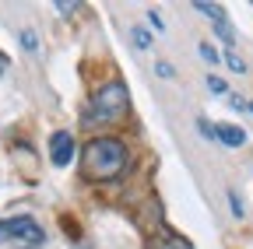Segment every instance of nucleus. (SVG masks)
<instances>
[{"mask_svg": "<svg viewBox=\"0 0 253 249\" xmlns=\"http://www.w3.org/2000/svg\"><path fill=\"white\" fill-rule=\"evenodd\" d=\"M126 169V144L120 137H95L81 151V172L91 182H106L116 179Z\"/></svg>", "mask_w": 253, "mask_h": 249, "instance_id": "f257e3e1", "label": "nucleus"}, {"mask_svg": "<svg viewBox=\"0 0 253 249\" xmlns=\"http://www.w3.org/2000/svg\"><path fill=\"white\" fill-rule=\"evenodd\" d=\"M126 109H130V95H126V84L123 81H109L102 84L99 91L91 95L81 123L84 127H106V123H116L126 116Z\"/></svg>", "mask_w": 253, "mask_h": 249, "instance_id": "f03ea898", "label": "nucleus"}, {"mask_svg": "<svg viewBox=\"0 0 253 249\" xmlns=\"http://www.w3.org/2000/svg\"><path fill=\"white\" fill-rule=\"evenodd\" d=\"M0 242H14L21 249H36L46 242V232L32 217H4L0 221Z\"/></svg>", "mask_w": 253, "mask_h": 249, "instance_id": "7ed1b4c3", "label": "nucleus"}, {"mask_svg": "<svg viewBox=\"0 0 253 249\" xmlns=\"http://www.w3.org/2000/svg\"><path fill=\"white\" fill-rule=\"evenodd\" d=\"M71 158H74V137L67 130H56L49 137V162L56 169H63V165H71Z\"/></svg>", "mask_w": 253, "mask_h": 249, "instance_id": "20e7f679", "label": "nucleus"}, {"mask_svg": "<svg viewBox=\"0 0 253 249\" xmlns=\"http://www.w3.org/2000/svg\"><path fill=\"white\" fill-rule=\"evenodd\" d=\"M214 141H221L225 147H243L246 144V130L232 127V123H218V127H214Z\"/></svg>", "mask_w": 253, "mask_h": 249, "instance_id": "39448f33", "label": "nucleus"}, {"mask_svg": "<svg viewBox=\"0 0 253 249\" xmlns=\"http://www.w3.org/2000/svg\"><path fill=\"white\" fill-rule=\"evenodd\" d=\"M214 32H218V39H221V42H229V46H232L236 32L229 28V21H225V18H218V21H214Z\"/></svg>", "mask_w": 253, "mask_h": 249, "instance_id": "423d86ee", "label": "nucleus"}, {"mask_svg": "<svg viewBox=\"0 0 253 249\" xmlns=\"http://www.w3.org/2000/svg\"><path fill=\"white\" fill-rule=\"evenodd\" d=\"M204 81H208V91H211V95H229V84L221 81V77L211 74V77H204Z\"/></svg>", "mask_w": 253, "mask_h": 249, "instance_id": "0eeeda50", "label": "nucleus"}, {"mask_svg": "<svg viewBox=\"0 0 253 249\" xmlns=\"http://www.w3.org/2000/svg\"><path fill=\"white\" fill-rule=\"evenodd\" d=\"M130 39H134V46H137V49H148V46H151V36L144 32V28H134Z\"/></svg>", "mask_w": 253, "mask_h": 249, "instance_id": "6e6552de", "label": "nucleus"}, {"mask_svg": "<svg viewBox=\"0 0 253 249\" xmlns=\"http://www.w3.org/2000/svg\"><path fill=\"white\" fill-rule=\"evenodd\" d=\"M21 46H25L28 53H36V49H39V39H36V32H28V28H25V32H21Z\"/></svg>", "mask_w": 253, "mask_h": 249, "instance_id": "1a4fd4ad", "label": "nucleus"}, {"mask_svg": "<svg viewBox=\"0 0 253 249\" xmlns=\"http://www.w3.org/2000/svg\"><path fill=\"white\" fill-rule=\"evenodd\" d=\"M204 60H208V64H218V53H214V46H208V42H201V49H197Z\"/></svg>", "mask_w": 253, "mask_h": 249, "instance_id": "9d476101", "label": "nucleus"}, {"mask_svg": "<svg viewBox=\"0 0 253 249\" xmlns=\"http://www.w3.org/2000/svg\"><path fill=\"white\" fill-rule=\"evenodd\" d=\"M225 64H229V67H232V71H239V74H243V71H246V64H243V60H239V56H236V53H225Z\"/></svg>", "mask_w": 253, "mask_h": 249, "instance_id": "9b49d317", "label": "nucleus"}, {"mask_svg": "<svg viewBox=\"0 0 253 249\" xmlns=\"http://www.w3.org/2000/svg\"><path fill=\"white\" fill-rule=\"evenodd\" d=\"M197 130H201L204 137H211V141H214V123H208V119H197Z\"/></svg>", "mask_w": 253, "mask_h": 249, "instance_id": "f8f14e48", "label": "nucleus"}, {"mask_svg": "<svg viewBox=\"0 0 253 249\" xmlns=\"http://www.w3.org/2000/svg\"><path fill=\"white\" fill-rule=\"evenodd\" d=\"M155 71H158V77H172V74H176V71H172V64H158Z\"/></svg>", "mask_w": 253, "mask_h": 249, "instance_id": "ddd939ff", "label": "nucleus"}, {"mask_svg": "<svg viewBox=\"0 0 253 249\" xmlns=\"http://www.w3.org/2000/svg\"><path fill=\"white\" fill-rule=\"evenodd\" d=\"M229 204H232V214L239 217V214H243V204H239V197H236V193H229Z\"/></svg>", "mask_w": 253, "mask_h": 249, "instance_id": "4468645a", "label": "nucleus"}, {"mask_svg": "<svg viewBox=\"0 0 253 249\" xmlns=\"http://www.w3.org/2000/svg\"><path fill=\"white\" fill-rule=\"evenodd\" d=\"M148 21H151V28H155V32H162V28H166V25H162V18H158V14H155V11H151V14H148Z\"/></svg>", "mask_w": 253, "mask_h": 249, "instance_id": "2eb2a0df", "label": "nucleus"}, {"mask_svg": "<svg viewBox=\"0 0 253 249\" xmlns=\"http://www.w3.org/2000/svg\"><path fill=\"white\" fill-rule=\"evenodd\" d=\"M246 112H253V102H246Z\"/></svg>", "mask_w": 253, "mask_h": 249, "instance_id": "dca6fc26", "label": "nucleus"}]
</instances>
